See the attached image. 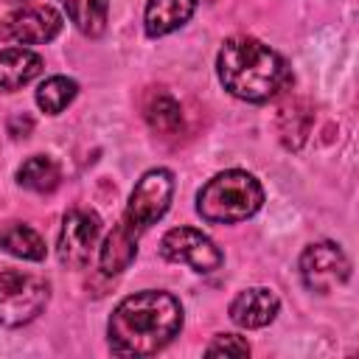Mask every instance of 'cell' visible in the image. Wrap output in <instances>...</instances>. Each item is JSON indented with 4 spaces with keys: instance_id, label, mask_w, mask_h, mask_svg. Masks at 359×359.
I'll use <instances>...</instances> for the list:
<instances>
[{
    "instance_id": "6da1fadb",
    "label": "cell",
    "mask_w": 359,
    "mask_h": 359,
    "mask_svg": "<svg viewBox=\"0 0 359 359\" xmlns=\"http://www.w3.org/2000/svg\"><path fill=\"white\" fill-rule=\"evenodd\" d=\"M182 328V306L174 294L146 289L123 297L109 323L107 339L115 356H151L163 351Z\"/></svg>"
},
{
    "instance_id": "7a4b0ae2",
    "label": "cell",
    "mask_w": 359,
    "mask_h": 359,
    "mask_svg": "<svg viewBox=\"0 0 359 359\" xmlns=\"http://www.w3.org/2000/svg\"><path fill=\"white\" fill-rule=\"evenodd\" d=\"M216 73L230 95L250 104H264L289 84L286 62L252 36H230L216 56Z\"/></svg>"
},
{
    "instance_id": "3957f363",
    "label": "cell",
    "mask_w": 359,
    "mask_h": 359,
    "mask_svg": "<svg viewBox=\"0 0 359 359\" xmlns=\"http://www.w3.org/2000/svg\"><path fill=\"white\" fill-rule=\"evenodd\" d=\"M264 205V188L261 182L238 168L222 171L213 180L202 185L196 194V210L210 224H236L258 213Z\"/></svg>"
},
{
    "instance_id": "277c9868",
    "label": "cell",
    "mask_w": 359,
    "mask_h": 359,
    "mask_svg": "<svg viewBox=\"0 0 359 359\" xmlns=\"http://www.w3.org/2000/svg\"><path fill=\"white\" fill-rule=\"evenodd\" d=\"M50 297V283L42 275L22 269L0 272V325L20 328L42 314Z\"/></svg>"
},
{
    "instance_id": "5b68a950",
    "label": "cell",
    "mask_w": 359,
    "mask_h": 359,
    "mask_svg": "<svg viewBox=\"0 0 359 359\" xmlns=\"http://www.w3.org/2000/svg\"><path fill=\"white\" fill-rule=\"evenodd\" d=\"M171 196H174V174L168 168L146 171L137 180V185L132 188L126 210H123L118 224L126 227L135 238H140L151 224H157L165 216V210L171 205Z\"/></svg>"
},
{
    "instance_id": "8992f818",
    "label": "cell",
    "mask_w": 359,
    "mask_h": 359,
    "mask_svg": "<svg viewBox=\"0 0 359 359\" xmlns=\"http://www.w3.org/2000/svg\"><path fill=\"white\" fill-rule=\"evenodd\" d=\"M351 278V261L334 241L309 244L300 252V280L309 292L328 294Z\"/></svg>"
},
{
    "instance_id": "52a82bcc",
    "label": "cell",
    "mask_w": 359,
    "mask_h": 359,
    "mask_svg": "<svg viewBox=\"0 0 359 359\" xmlns=\"http://www.w3.org/2000/svg\"><path fill=\"white\" fill-rule=\"evenodd\" d=\"M160 255L174 264H188L194 272H213L222 266V250L194 227H171L160 238Z\"/></svg>"
},
{
    "instance_id": "ba28073f",
    "label": "cell",
    "mask_w": 359,
    "mask_h": 359,
    "mask_svg": "<svg viewBox=\"0 0 359 359\" xmlns=\"http://www.w3.org/2000/svg\"><path fill=\"white\" fill-rule=\"evenodd\" d=\"M101 238V219L95 210L87 208H73L70 213H65L62 219V230H59V261L67 266H84L90 261V255L95 252Z\"/></svg>"
},
{
    "instance_id": "9c48e42d",
    "label": "cell",
    "mask_w": 359,
    "mask_h": 359,
    "mask_svg": "<svg viewBox=\"0 0 359 359\" xmlns=\"http://www.w3.org/2000/svg\"><path fill=\"white\" fill-rule=\"evenodd\" d=\"M62 31V17L50 6H22L3 17L0 39L20 45H42L50 42Z\"/></svg>"
},
{
    "instance_id": "30bf717a",
    "label": "cell",
    "mask_w": 359,
    "mask_h": 359,
    "mask_svg": "<svg viewBox=\"0 0 359 359\" xmlns=\"http://www.w3.org/2000/svg\"><path fill=\"white\" fill-rule=\"evenodd\" d=\"M278 309H280V300L272 289L252 286V289L238 292L230 300L227 311H230V320L241 328H264L278 317Z\"/></svg>"
},
{
    "instance_id": "8fae6325",
    "label": "cell",
    "mask_w": 359,
    "mask_h": 359,
    "mask_svg": "<svg viewBox=\"0 0 359 359\" xmlns=\"http://www.w3.org/2000/svg\"><path fill=\"white\" fill-rule=\"evenodd\" d=\"M42 73V56L31 48L0 50V93H14Z\"/></svg>"
},
{
    "instance_id": "7c38bea8",
    "label": "cell",
    "mask_w": 359,
    "mask_h": 359,
    "mask_svg": "<svg viewBox=\"0 0 359 359\" xmlns=\"http://www.w3.org/2000/svg\"><path fill=\"white\" fill-rule=\"evenodd\" d=\"M196 8V0H149L143 11V25L149 36H165L182 28Z\"/></svg>"
},
{
    "instance_id": "4fadbf2b",
    "label": "cell",
    "mask_w": 359,
    "mask_h": 359,
    "mask_svg": "<svg viewBox=\"0 0 359 359\" xmlns=\"http://www.w3.org/2000/svg\"><path fill=\"white\" fill-rule=\"evenodd\" d=\"M137 241H140V238H135L126 227L115 224L112 233L104 238V244H101V250H98L101 272H104V275H118V272H123V269L135 261V255H137Z\"/></svg>"
},
{
    "instance_id": "5bb4252c",
    "label": "cell",
    "mask_w": 359,
    "mask_h": 359,
    "mask_svg": "<svg viewBox=\"0 0 359 359\" xmlns=\"http://www.w3.org/2000/svg\"><path fill=\"white\" fill-rule=\"evenodd\" d=\"M0 247L14 255V258H22V261H42L48 255V247H45V238L22 224V222H8L3 230H0Z\"/></svg>"
},
{
    "instance_id": "9a60e30c",
    "label": "cell",
    "mask_w": 359,
    "mask_h": 359,
    "mask_svg": "<svg viewBox=\"0 0 359 359\" xmlns=\"http://www.w3.org/2000/svg\"><path fill=\"white\" fill-rule=\"evenodd\" d=\"M59 180H62V171L56 160L48 154H34L17 168V182L36 194H50L59 185Z\"/></svg>"
},
{
    "instance_id": "2e32d148",
    "label": "cell",
    "mask_w": 359,
    "mask_h": 359,
    "mask_svg": "<svg viewBox=\"0 0 359 359\" xmlns=\"http://www.w3.org/2000/svg\"><path fill=\"white\" fill-rule=\"evenodd\" d=\"M70 17V22L84 36H101L109 17V0H59Z\"/></svg>"
},
{
    "instance_id": "e0dca14e",
    "label": "cell",
    "mask_w": 359,
    "mask_h": 359,
    "mask_svg": "<svg viewBox=\"0 0 359 359\" xmlns=\"http://www.w3.org/2000/svg\"><path fill=\"white\" fill-rule=\"evenodd\" d=\"M76 93H79V84H76L73 79H67V76H50V79H45V81L39 84V90H36V104H39L42 112L59 115L62 109L70 107V101L76 98Z\"/></svg>"
},
{
    "instance_id": "ac0fdd59",
    "label": "cell",
    "mask_w": 359,
    "mask_h": 359,
    "mask_svg": "<svg viewBox=\"0 0 359 359\" xmlns=\"http://www.w3.org/2000/svg\"><path fill=\"white\" fill-rule=\"evenodd\" d=\"M146 121H149L151 129H157L163 135H171L182 126V109L168 93H157L146 104Z\"/></svg>"
},
{
    "instance_id": "d6986e66",
    "label": "cell",
    "mask_w": 359,
    "mask_h": 359,
    "mask_svg": "<svg viewBox=\"0 0 359 359\" xmlns=\"http://www.w3.org/2000/svg\"><path fill=\"white\" fill-rule=\"evenodd\" d=\"M208 356H250V342L238 334H219L208 348Z\"/></svg>"
},
{
    "instance_id": "ffe728a7",
    "label": "cell",
    "mask_w": 359,
    "mask_h": 359,
    "mask_svg": "<svg viewBox=\"0 0 359 359\" xmlns=\"http://www.w3.org/2000/svg\"><path fill=\"white\" fill-rule=\"evenodd\" d=\"M8 3H14V6H20V3H22V6H25V0H8Z\"/></svg>"
},
{
    "instance_id": "44dd1931",
    "label": "cell",
    "mask_w": 359,
    "mask_h": 359,
    "mask_svg": "<svg viewBox=\"0 0 359 359\" xmlns=\"http://www.w3.org/2000/svg\"><path fill=\"white\" fill-rule=\"evenodd\" d=\"M208 3H210V0H208Z\"/></svg>"
}]
</instances>
